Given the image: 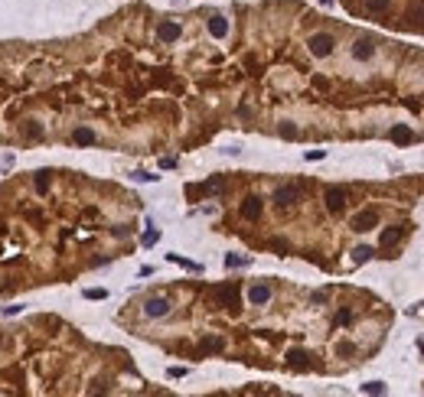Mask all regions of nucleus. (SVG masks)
<instances>
[{"label":"nucleus","instance_id":"nucleus-1","mask_svg":"<svg viewBox=\"0 0 424 397\" xmlns=\"http://www.w3.org/2000/svg\"><path fill=\"white\" fill-rule=\"evenodd\" d=\"M310 55H317V59H326V55L333 52V46H336V39L330 36V33H317V36H310Z\"/></svg>","mask_w":424,"mask_h":397},{"label":"nucleus","instance_id":"nucleus-2","mask_svg":"<svg viewBox=\"0 0 424 397\" xmlns=\"http://www.w3.org/2000/svg\"><path fill=\"white\" fill-rule=\"evenodd\" d=\"M144 312H147L150 319H163L166 312H170V300H163V296H150L147 303H144Z\"/></svg>","mask_w":424,"mask_h":397},{"label":"nucleus","instance_id":"nucleus-3","mask_svg":"<svg viewBox=\"0 0 424 397\" xmlns=\"http://www.w3.org/2000/svg\"><path fill=\"white\" fill-rule=\"evenodd\" d=\"M274 202L281 205V209H291L294 202H300V186H281V189H274Z\"/></svg>","mask_w":424,"mask_h":397},{"label":"nucleus","instance_id":"nucleus-4","mask_svg":"<svg viewBox=\"0 0 424 397\" xmlns=\"http://www.w3.org/2000/svg\"><path fill=\"white\" fill-rule=\"evenodd\" d=\"M323 199H326V209L330 212H343L346 209V189L343 186H330Z\"/></svg>","mask_w":424,"mask_h":397},{"label":"nucleus","instance_id":"nucleus-5","mask_svg":"<svg viewBox=\"0 0 424 397\" xmlns=\"http://www.w3.org/2000/svg\"><path fill=\"white\" fill-rule=\"evenodd\" d=\"M378 225V212L375 209H366V212H359V215L353 218V231H369V228H375Z\"/></svg>","mask_w":424,"mask_h":397},{"label":"nucleus","instance_id":"nucleus-6","mask_svg":"<svg viewBox=\"0 0 424 397\" xmlns=\"http://www.w3.org/2000/svg\"><path fill=\"white\" fill-rule=\"evenodd\" d=\"M248 303H252V306L271 303V287H267V283H255V287L248 290Z\"/></svg>","mask_w":424,"mask_h":397},{"label":"nucleus","instance_id":"nucleus-7","mask_svg":"<svg viewBox=\"0 0 424 397\" xmlns=\"http://www.w3.org/2000/svg\"><path fill=\"white\" fill-rule=\"evenodd\" d=\"M215 296H219V300H222V303H225L232 312H238V287H235V283L219 287V290H215Z\"/></svg>","mask_w":424,"mask_h":397},{"label":"nucleus","instance_id":"nucleus-8","mask_svg":"<svg viewBox=\"0 0 424 397\" xmlns=\"http://www.w3.org/2000/svg\"><path fill=\"white\" fill-rule=\"evenodd\" d=\"M157 39H160V43H176V39H180V23L163 20V23L157 26Z\"/></svg>","mask_w":424,"mask_h":397},{"label":"nucleus","instance_id":"nucleus-9","mask_svg":"<svg viewBox=\"0 0 424 397\" xmlns=\"http://www.w3.org/2000/svg\"><path fill=\"white\" fill-rule=\"evenodd\" d=\"M261 209H265V205H261V199H258V195H248V199L242 202V218L255 221V218H261Z\"/></svg>","mask_w":424,"mask_h":397},{"label":"nucleus","instance_id":"nucleus-10","mask_svg":"<svg viewBox=\"0 0 424 397\" xmlns=\"http://www.w3.org/2000/svg\"><path fill=\"white\" fill-rule=\"evenodd\" d=\"M222 349H225V339L222 335H206L203 342H199V355H215Z\"/></svg>","mask_w":424,"mask_h":397},{"label":"nucleus","instance_id":"nucleus-11","mask_svg":"<svg viewBox=\"0 0 424 397\" xmlns=\"http://www.w3.org/2000/svg\"><path fill=\"white\" fill-rule=\"evenodd\" d=\"M372 55H375V46H372V39H356V43H353V59L366 62V59H372Z\"/></svg>","mask_w":424,"mask_h":397},{"label":"nucleus","instance_id":"nucleus-12","mask_svg":"<svg viewBox=\"0 0 424 397\" xmlns=\"http://www.w3.org/2000/svg\"><path fill=\"white\" fill-rule=\"evenodd\" d=\"M222 189H225V182H222V176H212L209 182H203V186H189V195H196V192H206V195H219Z\"/></svg>","mask_w":424,"mask_h":397},{"label":"nucleus","instance_id":"nucleus-13","mask_svg":"<svg viewBox=\"0 0 424 397\" xmlns=\"http://www.w3.org/2000/svg\"><path fill=\"white\" fill-rule=\"evenodd\" d=\"M287 365H291V368H300V371H307V368H310V352L291 349V352H287Z\"/></svg>","mask_w":424,"mask_h":397},{"label":"nucleus","instance_id":"nucleus-14","mask_svg":"<svg viewBox=\"0 0 424 397\" xmlns=\"http://www.w3.org/2000/svg\"><path fill=\"white\" fill-rule=\"evenodd\" d=\"M392 140L398 143V147H405V143L415 140V133H411V127H408V124H395V127H392Z\"/></svg>","mask_w":424,"mask_h":397},{"label":"nucleus","instance_id":"nucleus-15","mask_svg":"<svg viewBox=\"0 0 424 397\" xmlns=\"http://www.w3.org/2000/svg\"><path fill=\"white\" fill-rule=\"evenodd\" d=\"M209 33L215 39H225L228 36V20L225 16H209Z\"/></svg>","mask_w":424,"mask_h":397},{"label":"nucleus","instance_id":"nucleus-16","mask_svg":"<svg viewBox=\"0 0 424 397\" xmlns=\"http://www.w3.org/2000/svg\"><path fill=\"white\" fill-rule=\"evenodd\" d=\"M401 238H405V228H385L378 241H382V248H395Z\"/></svg>","mask_w":424,"mask_h":397},{"label":"nucleus","instance_id":"nucleus-17","mask_svg":"<svg viewBox=\"0 0 424 397\" xmlns=\"http://www.w3.org/2000/svg\"><path fill=\"white\" fill-rule=\"evenodd\" d=\"M72 143H79V147H92L95 133L88 131V127H75V131H72Z\"/></svg>","mask_w":424,"mask_h":397},{"label":"nucleus","instance_id":"nucleus-18","mask_svg":"<svg viewBox=\"0 0 424 397\" xmlns=\"http://www.w3.org/2000/svg\"><path fill=\"white\" fill-rule=\"evenodd\" d=\"M408 20H418V23H424V0H411V7H408Z\"/></svg>","mask_w":424,"mask_h":397},{"label":"nucleus","instance_id":"nucleus-19","mask_svg":"<svg viewBox=\"0 0 424 397\" xmlns=\"http://www.w3.org/2000/svg\"><path fill=\"white\" fill-rule=\"evenodd\" d=\"M388 7H392V0H366V10L369 13H385Z\"/></svg>","mask_w":424,"mask_h":397},{"label":"nucleus","instance_id":"nucleus-20","mask_svg":"<svg viewBox=\"0 0 424 397\" xmlns=\"http://www.w3.org/2000/svg\"><path fill=\"white\" fill-rule=\"evenodd\" d=\"M277 133H281L284 140H297V127H294V124H291V121H284V124H281V127H277Z\"/></svg>","mask_w":424,"mask_h":397},{"label":"nucleus","instance_id":"nucleus-21","mask_svg":"<svg viewBox=\"0 0 424 397\" xmlns=\"http://www.w3.org/2000/svg\"><path fill=\"white\" fill-rule=\"evenodd\" d=\"M369 257H372V248H366V244H362V248H356V251H353V261H356V264H366V261H369Z\"/></svg>","mask_w":424,"mask_h":397},{"label":"nucleus","instance_id":"nucleus-22","mask_svg":"<svg viewBox=\"0 0 424 397\" xmlns=\"http://www.w3.org/2000/svg\"><path fill=\"white\" fill-rule=\"evenodd\" d=\"M336 355L349 358V355H356V345H353V342H339V345H336Z\"/></svg>","mask_w":424,"mask_h":397},{"label":"nucleus","instance_id":"nucleus-23","mask_svg":"<svg viewBox=\"0 0 424 397\" xmlns=\"http://www.w3.org/2000/svg\"><path fill=\"white\" fill-rule=\"evenodd\" d=\"M170 261H173V264H180V267H186V270H199V264H193V261H183L180 254H170Z\"/></svg>","mask_w":424,"mask_h":397},{"label":"nucleus","instance_id":"nucleus-24","mask_svg":"<svg viewBox=\"0 0 424 397\" xmlns=\"http://www.w3.org/2000/svg\"><path fill=\"white\" fill-rule=\"evenodd\" d=\"M245 264H248V257H238V254L225 257V267H245Z\"/></svg>","mask_w":424,"mask_h":397},{"label":"nucleus","instance_id":"nucleus-25","mask_svg":"<svg viewBox=\"0 0 424 397\" xmlns=\"http://www.w3.org/2000/svg\"><path fill=\"white\" fill-rule=\"evenodd\" d=\"M36 189H40V192H46V189H49V173L46 170L36 173Z\"/></svg>","mask_w":424,"mask_h":397},{"label":"nucleus","instance_id":"nucleus-26","mask_svg":"<svg viewBox=\"0 0 424 397\" xmlns=\"http://www.w3.org/2000/svg\"><path fill=\"white\" fill-rule=\"evenodd\" d=\"M362 391H366V394H382L385 384L382 381H369V384H362Z\"/></svg>","mask_w":424,"mask_h":397},{"label":"nucleus","instance_id":"nucleus-27","mask_svg":"<svg viewBox=\"0 0 424 397\" xmlns=\"http://www.w3.org/2000/svg\"><path fill=\"white\" fill-rule=\"evenodd\" d=\"M157 241H160V231H157V228H150V231L144 234V244H147V248H154Z\"/></svg>","mask_w":424,"mask_h":397},{"label":"nucleus","instance_id":"nucleus-28","mask_svg":"<svg viewBox=\"0 0 424 397\" xmlns=\"http://www.w3.org/2000/svg\"><path fill=\"white\" fill-rule=\"evenodd\" d=\"M349 322H353V312H349V309H339V312H336V326H349Z\"/></svg>","mask_w":424,"mask_h":397},{"label":"nucleus","instance_id":"nucleus-29","mask_svg":"<svg viewBox=\"0 0 424 397\" xmlns=\"http://www.w3.org/2000/svg\"><path fill=\"white\" fill-rule=\"evenodd\" d=\"M23 133L36 140V137H43V127H40V124H26V127H23Z\"/></svg>","mask_w":424,"mask_h":397},{"label":"nucleus","instance_id":"nucleus-30","mask_svg":"<svg viewBox=\"0 0 424 397\" xmlns=\"http://www.w3.org/2000/svg\"><path fill=\"white\" fill-rule=\"evenodd\" d=\"M134 179H141V182H157L160 176H154V173H134Z\"/></svg>","mask_w":424,"mask_h":397},{"label":"nucleus","instance_id":"nucleus-31","mask_svg":"<svg viewBox=\"0 0 424 397\" xmlns=\"http://www.w3.org/2000/svg\"><path fill=\"white\" fill-rule=\"evenodd\" d=\"M85 296H88V300H105L108 290H85Z\"/></svg>","mask_w":424,"mask_h":397},{"label":"nucleus","instance_id":"nucleus-32","mask_svg":"<svg viewBox=\"0 0 424 397\" xmlns=\"http://www.w3.org/2000/svg\"><path fill=\"white\" fill-rule=\"evenodd\" d=\"M326 156V150H307V160H323Z\"/></svg>","mask_w":424,"mask_h":397},{"label":"nucleus","instance_id":"nucleus-33","mask_svg":"<svg viewBox=\"0 0 424 397\" xmlns=\"http://www.w3.org/2000/svg\"><path fill=\"white\" fill-rule=\"evenodd\" d=\"M20 309H23V306H3V316H16Z\"/></svg>","mask_w":424,"mask_h":397},{"label":"nucleus","instance_id":"nucleus-34","mask_svg":"<svg viewBox=\"0 0 424 397\" xmlns=\"http://www.w3.org/2000/svg\"><path fill=\"white\" fill-rule=\"evenodd\" d=\"M160 166H163V170H173V166H176V160H173V156H166V160H160Z\"/></svg>","mask_w":424,"mask_h":397},{"label":"nucleus","instance_id":"nucleus-35","mask_svg":"<svg viewBox=\"0 0 424 397\" xmlns=\"http://www.w3.org/2000/svg\"><path fill=\"white\" fill-rule=\"evenodd\" d=\"M320 3H333V0H320Z\"/></svg>","mask_w":424,"mask_h":397},{"label":"nucleus","instance_id":"nucleus-36","mask_svg":"<svg viewBox=\"0 0 424 397\" xmlns=\"http://www.w3.org/2000/svg\"><path fill=\"white\" fill-rule=\"evenodd\" d=\"M421 352H424V342H421Z\"/></svg>","mask_w":424,"mask_h":397}]
</instances>
